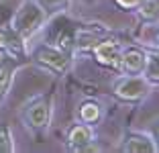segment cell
Segmentation results:
<instances>
[{
  "instance_id": "1",
  "label": "cell",
  "mask_w": 159,
  "mask_h": 153,
  "mask_svg": "<svg viewBox=\"0 0 159 153\" xmlns=\"http://www.w3.org/2000/svg\"><path fill=\"white\" fill-rule=\"evenodd\" d=\"M47 23V10L37 0H23V4L10 14V27L27 41Z\"/></svg>"
},
{
  "instance_id": "2",
  "label": "cell",
  "mask_w": 159,
  "mask_h": 153,
  "mask_svg": "<svg viewBox=\"0 0 159 153\" xmlns=\"http://www.w3.org/2000/svg\"><path fill=\"white\" fill-rule=\"evenodd\" d=\"M53 104L49 96H37L29 102L23 110V121L31 129H45L51 121Z\"/></svg>"
},
{
  "instance_id": "3",
  "label": "cell",
  "mask_w": 159,
  "mask_h": 153,
  "mask_svg": "<svg viewBox=\"0 0 159 153\" xmlns=\"http://www.w3.org/2000/svg\"><path fill=\"white\" fill-rule=\"evenodd\" d=\"M151 90V84H149V78L147 76H125L120 78L116 84H114V94L122 100H129V102H135V100H141L145 98Z\"/></svg>"
},
{
  "instance_id": "4",
  "label": "cell",
  "mask_w": 159,
  "mask_h": 153,
  "mask_svg": "<svg viewBox=\"0 0 159 153\" xmlns=\"http://www.w3.org/2000/svg\"><path fill=\"white\" fill-rule=\"evenodd\" d=\"M33 59L37 61V63H41V65L51 67L53 72H57V74H63L71 63V57H70L67 51L59 49V47H55V45H45V43L39 45L37 49L33 51Z\"/></svg>"
},
{
  "instance_id": "5",
  "label": "cell",
  "mask_w": 159,
  "mask_h": 153,
  "mask_svg": "<svg viewBox=\"0 0 159 153\" xmlns=\"http://www.w3.org/2000/svg\"><path fill=\"white\" fill-rule=\"evenodd\" d=\"M19 65H20L19 55H14V53H6V55L0 57V102L4 100L6 94H8Z\"/></svg>"
},
{
  "instance_id": "6",
  "label": "cell",
  "mask_w": 159,
  "mask_h": 153,
  "mask_svg": "<svg viewBox=\"0 0 159 153\" xmlns=\"http://www.w3.org/2000/svg\"><path fill=\"white\" fill-rule=\"evenodd\" d=\"M94 145V129L92 125H75L71 127L70 135H67V147L71 151H88Z\"/></svg>"
},
{
  "instance_id": "7",
  "label": "cell",
  "mask_w": 159,
  "mask_h": 153,
  "mask_svg": "<svg viewBox=\"0 0 159 153\" xmlns=\"http://www.w3.org/2000/svg\"><path fill=\"white\" fill-rule=\"evenodd\" d=\"M122 151H129V153H157V149H155V143H153L149 133L131 131V133L125 135Z\"/></svg>"
},
{
  "instance_id": "8",
  "label": "cell",
  "mask_w": 159,
  "mask_h": 153,
  "mask_svg": "<svg viewBox=\"0 0 159 153\" xmlns=\"http://www.w3.org/2000/svg\"><path fill=\"white\" fill-rule=\"evenodd\" d=\"M120 45L116 41H102L94 47V55L100 63L104 65H112V67H118L120 65Z\"/></svg>"
},
{
  "instance_id": "9",
  "label": "cell",
  "mask_w": 159,
  "mask_h": 153,
  "mask_svg": "<svg viewBox=\"0 0 159 153\" xmlns=\"http://www.w3.org/2000/svg\"><path fill=\"white\" fill-rule=\"evenodd\" d=\"M145 65H147V55L141 49L131 47V49H125L120 53V65L118 67H122L129 74H141V72H145Z\"/></svg>"
},
{
  "instance_id": "10",
  "label": "cell",
  "mask_w": 159,
  "mask_h": 153,
  "mask_svg": "<svg viewBox=\"0 0 159 153\" xmlns=\"http://www.w3.org/2000/svg\"><path fill=\"white\" fill-rule=\"evenodd\" d=\"M25 49V39L12 27H0V51L19 55Z\"/></svg>"
},
{
  "instance_id": "11",
  "label": "cell",
  "mask_w": 159,
  "mask_h": 153,
  "mask_svg": "<svg viewBox=\"0 0 159 153\" xmlns=\"http://www.w3.org/2000/svg\"><path fill=\"white\" fill-rule=\"evenodd\" d=\"M102 116V108H100L98 102L94 100H86L82 106H80V121L86 123V125H96Z\"/></svg>"
},
{
  "instance_id": "12",
  "label": "cell",
  "mask_w": 159,
  "mask_h": 153,
  "mask_svg": "<svg viewBox=\"0 0 159 153\" xmlns=\"http://www.w3.org/2000/svg\"><path fill=\"white\" fill-rule=\"evenodd\" d=\"M137 14L141 21H159V0H141L137 6Z\"/></svg>"
},
{
  "instance_id": "13",
  "label": "cell",
  "mask_w": 159,
  "mask_h": 153,
  "mask_svg": "<svg viewBox=\"0 0 159 153\" xmlns=\"http://www.w3.org/2000/svg\"><path fill=\"white\" fill-rule=\"evenodd\" d=\"M14 151V139L10 133V127L0 123V153H10Z\"/></svg>"
},
{
  "instance_id": "14",
  "label": "cell",
  "mask_w": 159,
  "mask_h": 153,
  "mask_svg": "<svg viewBox=\"0 0 159 153\" xmlns=\"http://www.w3.org/2000/svg\"><path fill=\"white\" fill-rule=\"evenodd\" d=\"M149 135H151V139H153V143H155V149L159 151V118L151 123V127H149Z\"/></svg>"
},
{
  "instance_id": "15",
  "label": "cell",
  "mask_w": 159,
  "mask_h": 153,
  "mask_svg": "<svg viewBox=\"0 0 159 153\" xmlns=\"http://www.w3.org/2000/svg\"><path fill=\"white\" fill-rule=\"evenodd\" d=\"M116 2H118L120 6H125V8H137L141 0H116Z\"/></svg>"
},
{
  "instance_id": "16",
  "label": "cell",
  "mask_w": 159,
  "mask_h": 153,
  "mask_svg": "<svg viewBox=\"0 0 159 153\" xmlns=\"http://www.w3.org/2000/svg\"><path fill=\"white\" fill-rule=\"evenodd\" d=\"M157 43H159V33H157Z\"/></svg>"
},
{
  "instance_id": "17",
  "label": "cell",
  "mask_w": 159,
  "mask_h": 153,
  "mask_svg": "<svg viewBox=\"0 0 159 153\" xmlns=\"http://www.w3.org/2000/svg\"><path fill=\"white\" fill-rule=\"evenodd\" d=\"M86 2H94V0H86Z\"/></svg>"
},
{
  "instance_id": "18",
  "label": "cell",
  "mask_w": 159,
  "mask_h": 153,
  "mask_svg": "<svg viewBox=\"0 0 159 153\" xmlns=\"http://www.w3.org/2000/svg\"><path fill=\"white\" fill-rule=\"evenodd\" d=\"M155 57H157V59H159V55H155Z\"/></svg>"
}]
</instances>
